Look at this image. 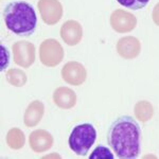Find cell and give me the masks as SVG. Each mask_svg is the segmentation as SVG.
<instances>
[{"mask_svg": "<svg viewBox=\"0 0 159 159\" xmlns=\"http://www.w3.org/2000/svg\"><path fill=\"white\" fill-rule=\"evenodd\" d=\"M141 129L135 119L129 116H121L111 123L107 140L119 158L133 159L140 154Z\"/></svg>", "mask_w": 159, "mask_h": 159, "instance_id": "6da1fadb", "label": "cell"}, {"mask_svg": "<svg viewBox=\"0 0 159 159\" xmlns=\"http://www.w3.org/2000/svg\"><path fill=\"white\" fill-rule=\"evenodd\" d=\"M3 18L7 29L19 36L29 37L36 30L35 10L24 0H15L7 3L3 10Z\"/></svg>", "mask_w": 159, "mask_h": 159, "instance_id": "7a4b0ae2", "label": "cell"}, {"mask_svg": "<svg viewBox=\"0 0 159 159\" xmlns=\"http://www.w3.org/2000/svg\"><path fill=\"white\" fill-rule=\"evenodd\" d=\"M97 139V130L90 123H82L72 129L68 139L71 151L79 156H86Z\"/></svg>", "mask_w": 159, "mask_h": 159, "instance_id": "3957f363", "label": "cell"}, {"mask_svg": "<svg viewBox=\"0 0 159 159\" xmlns=\"http://www.w3.org/2000/svg\"><path fill=\"white\" fill-rule=\"evenodd\" d=\"M64 49L61 45L54 38L46 39L40 43L39 60L47 67H55L63 61Z\"/></svg>", "mask_w": 159, "mask_h": 159, "instance_id": "277c9868", "label": "cell"}, {"mask_svg": "<svg viewBox=\"0 0 159 159\" xmlns=\"http://www.w3.org/2000/svg\"><path fill=\"white\" fill-rule=\"evenodd\" d=\"M14 61L22 68H29L35 61V46L30 42L19 40L12 47Z\"/></svg>", "mask_w": 159, "mask_h": 159, "instance_id": "5b68a950", "label": "cell"}, {"mask_svg": "<svg viewBox=\"0 0 159 159\" xmlns=\"http://www.w3.org/2000/svg\"><path fill=\"white\" fill-rule=\"evenodd\" d=\"M37 7L45 24L53 25L63 16V7L58 0H38Z\"/></svg>", "mask_w": 159, "mask_h": 159, "instance_id": "8992f818", "label": "cell"}, {"mask_svg": "<svg viewBox=\"0 0 159 159\" xmlns=\"http://www.w3.org/2000/svg\"><path fill=\"white\" fill-rule=\"evenodd\" d=\"M110 25L118 33H127L137 25V18L134 14L124 10H116L110 15Z\"/></svg>", "mask_w": 159, "mask_h": 159, "instance_id": "52a82bcc", "label": "cell"}, {"mask_svg": "<svg viewBox=\"0 0 159 159\" xmlns=\"http://www.w3.org/2000/svg\"><path fill=\"white\" fill-rule=\"evenodd\" d=\"M61 78L70 85L80 86L86 81V68L79 61H69L61 69Z\"/></svg>", "mask_w": 159, "mask_h": 159, "instance_id": "ba28073f", "label": "cell"}, {"mask_svg": "<svg viewBox=\"0 0 159 159\" xmlns=\"http://www.w3.org/2000/svg\"><path fill=\"white\" fill-rule=\"evenodd\" d=\"M141 43L134 36H125L118 40L117 52L125 60H133L140 54Z\"/></svg>", "mask_w": 159, "mask_h": 159, "instance_id": "9c48e42d", "label": "cell"}, {"mask_svg": "<svg viewBox=\"0 0 159 159\" xmlns=\"http://www.w3.org/2000/svg\"><path fill=\"white\" fill-rule=\"evenodd\" d=\"M61 37L68 46H75L83 37V29L76 20H68L61 28Z\"/></svg>", "mask_w": 159, "mask_h": 159, "instance_id": "30bf717a", "label": "cell"}, {"mask_svg": "<svg viewBox=\"0 0 159 159\" xmlns=\"http://www.w3.org/2000/svg\"><path fill=\"white\" fill-rule=\"evenodd\" d=\"M30 148L35 153H43L52 148L53 137L49 132L45 129H37L30 134Z\"/></svg>", "mask_w": 159, "mask_h": 159, "instance_id": "8fae6325", "label": "cell"}, {"mask_svg": "<svg viewBox=\"0 0 159 159\" xmlns=\"http://www.w3.org/2000/svg\"><path fill=\"white\" fill-rule=\"evenodd\" d=\"M53 102L61 109H70L76 104V94L68 87H58L53 92Z\"/></svg>", "mask_w": 159, "mask_h": 159, "instance_id": "7c38bea8", "label": "cell"}, {"mask_svg": "<svg viewBox=\"0 0 159 159\" xmlns=\"http://www.w3.org/2000/svg\"><path fill=\"white\" fill-rule=\"evenodd\" d=\"M43 112H45V106L43 102L40 101H33L27 107L24 116V122L25 126L28 127H34L36 126L40 120L43 119Z\"/></svg>", "mask_w": 159, "mask_h": 159, "instance_id": "4fadbf2b", "label": "cell"}, {"mask_svg": "<svg viewBox=\"0 0 159 159\" xmlns=\"http://www.w3.org/2000/svg\"><path fill=\"white\" fill-rule=\"evenodd\" d=\"M7 143L13 150H19L25 145V136L21 129H11L7 135Z\"/></svg>", "mask_w": 159, "mask_h": 159, "instance_id": "5bb4252c", "label": "cell"}, {"mask_svg": "<svg viewBox=\"0 0 159 159\" xmlns=\"http://www.w3.org/2000/svg\"><path fill=\"white\" fill-rule=\"evenodd\" d=\"M135 116L141 122H148L152 119L154 109L150 102L148 101H139L135 105Z\"/></svg>", "mask_w": 159, "mask_h": 159, "instance_id": "9a60e30c", "label": "cell"}, {"mask_svg": "<svg viewBox=\"0 0 159 159\" xmlns=\"http://www.w3.org/2000/svg\"><path fill=\"white\" fill-rule=\"evenodd\" d=\"M7 81L15 87H22L27 83V74L20 69H10L7 72Z\"/></svg>", "mask_w": 159, "mask_h": 159, "instance_id": "2e32d148", "label": "cell"}, {"mask_svg": "<svg viewBox=\"0 0 159 159\" xmlns=\"http://www.w3.org/2000/svg\"><path fill=\"white\" fill-rule=\"evenodd\" d=\"M114 154L106 147L99 145L93 150V152L89 156V159H114Z\"/></svg>", "mask_w": 159, "mask_h": 159, "instance_id": "e0dca14e", "label": "cell"}, {"mask_svg": "<svg viewBox=\"0 0 159 159\" xmlns=\"http://www.w3.org/2000/svg\"><path fill=\"white\" fill-rule=\"evenodd\" d=\"M122 7L130 10H141L148 6L150 0H117Z\"/></svg>", "mask_w": 159, "mask_h": 159, "instance_id": "ac0fdd59", "label": "cell"}, {"mask_svg": "<svg viewBox=\"0 0 159 159\" xmlns=\"http://www.w3.org/2000/svg\"><path fill=\"white\" fill-rule=\"evenodd\" d=\"M10 64V53L7 49L6 46L1 45V65H0V70L3 71Z\"/></svg>", "mask_w": 159, "mask_h": 159, "instance_id": "d6986e66", "label": "cell"}, {"mask_svg": "<svg viewBox=\"0 0 159 159\" xmlns=\"http://www.w3.org/2000/svg\"><path fill=\"white\" fill-rule=\"evenodd\" d=\"M152 17H153V21L155 22V25L159 27V2L154 7Z\"/></svg>", "mask_w": 159, "mask_h": 159, "instance_id": "ffe728a7", "label": "cell"}]
</instances>
